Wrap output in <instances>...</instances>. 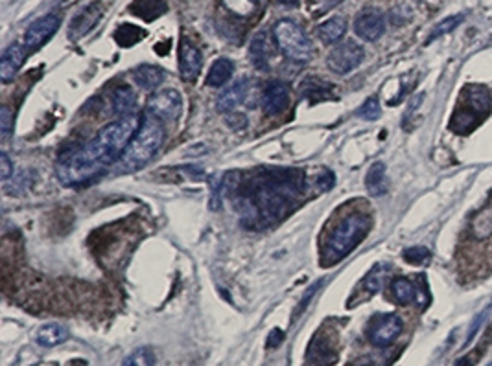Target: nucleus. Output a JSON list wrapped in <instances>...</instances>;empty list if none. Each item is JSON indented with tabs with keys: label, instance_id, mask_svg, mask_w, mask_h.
<instances>
[{
	"label": "nucleus",
	"instance_id": "obj_3",
	"mask_svg": "<svg viewBox=\"0 0 492 366\" xmlns=\"http://www.w3.org/2000/svg\"><path fill=\"white\" fill-rule=\"evenodd\" d=\"M162 142H164V129L160 126V122L146 113L135 138L116 161V173H131L146 166L159 151Z\"/></svg>",
	"mask_w": 492,
	"mask_h": 366
},
{
	"label": "nucleus",
	"instance_id": "obj_24",
	"mask_svg": "<svg viewBox=\"0 0 492 366\" xmlns=\"http://www.w3.org/2000/svg\"><path fill=\"white\" fill-rule=\"evenodd\" d=\"M391 293H393L396 302L404 304V306H406V304L417 302L418 298L417 286H415L411 280H407V278H396V280H393V284H391Z\"/></svg>",
	"mask_w": 492,
	"mask_h": 366
},
{
	"label": "nucleus",
	"instance_id": "obj_17",
	"mask_svg": "<svg viewBox=\"0 0 492 366\" xmlns=\"http://www.w3.org/2000/svg\"><path fill=\"white\" fill-rule=\"evenodd\" d=\"M70 337L69 330L63 324L58 322H48L45 326H41L35 333V343L43 348H56L59 344L67 343Z\"/></svg>",
	"mask_w": 492,
	"mask_h": 366
},
{
	"label": "nucleus",
	"instance_id": "obj_29",
	"mask_svg": "<svg viewBox=\"0 0 492 366\" xmlns=\"http://www.w3.org/2000/svg\"><path fill=\"white\" fill-rule=\"evenodd\" d=\"M402 256H404V260H406L407 264L426 265V264H429V260H431V252H429V249H426V247L417 245V247H409V249H406Z\"/></svg>",
	"mask_w": 492,
	"mask_h": 366
},
{
	"label": "nucleus",
	"instance_id": "obj_23",
	"mask_svg": "<svg viewBox=\"0 0 492 366\" xmlns=\"http://www.w3.org/2000/svg\"><path fill=\"white\" fill-rule=\"evenodd\" d=\"M167 12L164 0H135L131 4V13L142 17L144 21H153Z\"/></svg>",
	"mask_w": 492,
	"mask_h": 366
},
{
	"label": "nucleus",
	"instance_id": "obj_34",
	"mask_svg": "<svg viewBox=\"0 0 492 366\" xmlns=\"http://www.w3.org/2000/svg\"><path fill=\"white\" fill-rule=\"evenodd\" d=\"M323 286V280H319L317 284H314V286L310 287L308 291L304 293L303 295V298H301V302H299V306H297V309H295V313H293V319H299L301 317V313H303L304 309L308 308V304H310V300L314 298V295L317 291H319V287Z\"/></svg>",
	"mask_w": 492,
	"mask_h": 366
},
{
	"label": "nucleus",
	"instance_id": "obj_31",
	"mask_svg": "<svg viewBox=\"0 0 492 366\" xmlns=\"http://www.w3.org/2000/svg\"><path fill=\"white\" fill-rule=\"evenodd\" d=\"M356 115L360 116L361 120H367V122L378 120V118L382 116V107H380L378 98H369V100L361 105L360 109H358Z\"/></svg>",
	"mask_w": 492,
	"mask_h": 366
},
{
	"label": "nucleus",
	"instance_id": "obj_9",
	"mask_svg": "<svg viewBox=\"0 0 492 366\" xmlns=\"http://www.w3.org/2000/svg\"><path fill=\"white\" fill-rule=\"evenodd\" d=\"M402 332V321L396 315H378L369 324V341L374 346H389Z\"/></svg>",
	"mask_w": 492,
	"mask_h": 366
},
{
	"label": "nucleus",
	"instance_id": "obj_30",
	"mask_svg": "<svg viewBox=\"0 0 492 366\" xmlns=\"http://www.w3.org/2000/svg\"><path fill=\"white\" fill-rule=\"evenodd\" d=\"M492 232V208L480 212V216L475 218L474 223V234L478 240H485L486 236H491Z\"/></svg>",
	"mask_w": 492,
	"mask_h": 366
},
{
	"label": "nucleus",
	"instance_id": "obj_2",
	"mask_svg": "<svg viewBox=\"0 0 492 366\" xmlns=\"http://www.w3.org/2000/svg\"><path fill=\"white\" fill-rule=\"evenodd\" d=\"M118 161L115 153H111L105 144L94 137L89 144L59 157L56 164V177L63 186H80L100 175L103 170L113 166Z\"/></svg>",
	"mask_w": 492,
	"mask_h": 366
},
{
	"label": "nucleus",
	"instance_id": "obj_18",
	"mask_svg": "<svg viewBox=\"0 0 492 366\" xmlns=\"http://www.w3.org/2000/svg\"><path fill=\"white\" fill-rule=\"evenodd\" d=\"M164 78H167L164 70L159 69L157 65H138L137 69L133 70V81L144 91L157 89L164 81Z\"/></svg>",
	"mask_w": 492,
	"mask_h": 366
},
{
	"label": "nucleus",
	"instance_id": "obj_8",
	"mask_svg": "<svg viewBox=\"0 0 492 366\" xmlns=\"http://www.w3.org/2000/svg\"><path fill=\"white\" fill-rule=\"evenodd\" d=\"M61 26V17L58 13H48L45 17L37 19L34 23L30 24L26 34H24V45L30 52L37 50L41 46L45 45L46 41L50 39L52 35L56 34Z\"/></svg>",
	"mask_w": 492,
	"mask_h": 366
},
{
	"label": "nucleus",
	"instance_id": "obj_6",
	"mask_svg": "<svg viewBox=\"0 0 492 366\" xmlns=\"http://www.w3.org/2000/svg\"><path fill=\"white\" fill-rule=\"evenodd\" d=\"M181 109H183V98L175 89L155 92L153 96H149L148 105H146V113L159 122L178 120Z\"/></svg>",
	"mask_w": 492,
	"mask_h": 366
},
{
	"label": "nucleus",
	"instance_id": "obj_36",
	"mask_svg": "<svg viewBox=\"0 0 492 366\" xmlns=\"http://www.w3.org/2000/svg\"><path fill=\"white\" fill-rule=\"evenodd\" d=\"M13 173V164L10 161V157L6 153H0V179L2 181H8L12 177Z\"/></svg>",
	"mask_w": 492,
	"mask_h": 366
},
{
	"label": "nucleus",
	"instance_id": "obj_21",
	"mask_svg": "<svg viewBox=\"0 0 492 366\" xmlns=\"http://www.w3.org/2000/svg\"><path fill=\"white\" fill-rule=\"evenodd\" d=\"M345 32H347V21H345V17H339L338 15V17L328 19V21L321 24L319 28H317V37L325 45H334V43H338L343 37Z\"/></svg>",
	"mask_w": 492,
	"mask_h": 366
},
{
	"label": "nucleus",
	"instance_id": "obj_38",
	"mask_svg": "<svg viewBox=\"0 0 492 366\" xmlns=\"http://www.w3.org/2000/svg\"><path fill=\"white\" fill-rule=\"evenodd\" d=\"M483 321H485V313H481V315H478V319H475V321L472 322V326H470V332H469V339H467V346H469L470 341L474 339L475 332L480 330V326L483 324Z\"/></svg>",
	"mask_w": 492,
	"mask_h": 366
},
{
	"label": "nucleus",
	"instance_id": "obj_1",
	"mask_svg": "<svg viewBox=\"0 0 492 366\" xmlns=\"http://www.w3.org/2000/svg\"><path fill=\"white\" fill-rule=\"evenodd\" d=\"M304 186V173L290 168H266L249 183V192L238 197L240 212L249 219L273 221L290 210Z\"/></svg>",
	"mask_w": 492,
	"mask_h": 366
},
{
	"label": "nucleus",
	"instance_id": "obj_4",
	"mask_svg": "<svg viewBox=\"0 0 492 366\" xmlns=\"http://www.w3.org/2000/svg\"><path fill=\"white\" fill-rule=\"evenodd\" d=\"M371 230V218L363 214H352L349 218H345L341 223L334 229V232L328 238V258H332V262L343 260L352 249L360 245L363 238Z\"/></svg>",
	"mask_w": 492,
	"mask_h": 366
},
{
	"label": "nucleus",
	"instance_id": "obj_33",
	"mask_svg": "<svg viewBox=\"0 0 492 366\" xmlns=\"http://www.w3.org/2000/svg\"><path fill=\"white\" fill-rule=\"evenodd\" d=\"M12 133H13L12 111L8 109L6 105H2V109H0V138H2V142H8L10 137H12Z\"/></svg>",
	"mask_w": 492,
	"mask_h": 366
},
{
	"label": "nucleus",
	"instance_id": "obj_22",
	"mask_svg": "<svg viewBox=\"0 0 492 366\" xmlns=\"http://www.w3.org/2000/svg\"><path fill=\"white\" fill-rule=\"evenodd\" d=\"M233 72H235V65L229 59H216L212 63L208 74H206V85L208 87H222L225 85L227 81L233 78Z\"/></svg>",
	"mask_w": 492,
	"mask_h": 366
},
{
	"label": "nucleus",
	"instance_id": "obj_15",
	"mask_svg": "<svg viewBox=\"0 0 492 366\" xmlns=\"http://www.w3.org/2000/svg\"><path fill=\"white\" fill-rule=\"evenodd\" d=\"M273 45H271V37L268 32H258L253 37L251 45H249V59L251 63L260 70H268L269 59L273 58Z\"/></svg>",
	"mask_w": 492,
	"mask_h": 366
},
{
	"label": "nucleus",
	"instance_id": "obj_14",
	"mask_svg": "<svg viewBox=\"0 0 492 366\" xmlns=\"http://www.w3.org/2000/svg\"><path fill=\"white\" fill-rule=\"evenodd\" d=\"M247 92H249V81L238 80L217 96L216 109L220 113H233L236 107H240L242 103L246 102Z\"/></svg>",
	"mask_w": 492,
	"mask_h": 366
},
{
	"label": "nucleus",
	"instance_id": "obj_10",
	"mask_svg": "<svg viewBox=\"0 0 492 366\" xmlns=\"http://www.w3.org/2000/svg\"><path fill=\"white\" fill-rule=\"evenodd\" d=\"M356 35L363 41H378L385 32V15L380 10H365L354 21Z\"/></svg>",
	"mask_w": 492,
	"mask_h": 366
},
{
	"label": "nucleus",
	"instance_id": "obj_40",
	"mask_svg": "<svg viewBox=\"0 0 492 366\" xmlns=\"http://www.w3.org/2000/svg\"><path fill=\"white\" fill-rule=\"evenodd\" d=\"M339 2H343V0H325V4H323V10H330V8L338 6Z\"/></svg>",
	"mask_w": 492,
	"mask_h": 366
},
{
	"label": "nucleus",
	"instance_id": "obj_20",
	"mask_svg": "<svg viewBox=\"0 0 492 366\" xmlns=\"http://www.w3.org/2000/svg\"><path fill=\"white\" fill-rule=\"evenodd\" d=\"M365 188L372 197H382L387 194V177L384 162H374L365 175Z\"/></svg>",
	"mask_w": 492,
	"mask_h": 366
},
{
	"label": "nucleus",
	"instance_id": "obj_27",
	"mask_svg": "<svg viewBox=\"0 0 492 366\" xmlns=\"http://www.w3.org/2000/svg\"><path fill=\"white\" fill-rule=\"evenodd\" d=\"M387 265H384V264H378V265H374L372 267V271L369 273V275L365 276V289L369 293H376V291H380L382 287H384V284H385V280H387Z\"/></svg>",
	"mask_w": 492,
	"mask_h": 366
},
{
	"label": "nucleus",
	"instance_id": "obj_28",
	"mask_svg": "<svg viewBox=\"0 0 492 366\" xmlns=\"http://www.w3.org/2000/svg\"><path fill=\"white\" fill-rule=\"evenodd\" d=\"M142 37L144 30H140L138 26H133V24H122L120 28L116 30V43L122 46L137 45Z\"/></svg>",
	"mask_w": 492,
	"mask_h": 366
},
{
	"label": "nucleus",
	"instance_id": "obj_11",
	"mask_svg": "<svg viewBox=\"0 0 492 366\" xmlns=\"http://www.w3.org/2000/svg\"><path fill=\"white\" fill-rule=\"evenodd\" d=\"M28 54L30 50L24 43H12L6 50L2 52V58H0V80H2V83H12L15 80V76L19 74V70L28 58Z\"/></svg>",
	"mask_w": 492,
	"mask_h": 366
},
{
	"label": "nucleus",
	"instance_id": "obj_26",
	"mask_svg": "<svg viewBox=\"0 0 492 366\" xmlns=\"http://www.w3.org/2000/svg\"><path fill=\"white\" fill-rule=\"evenodd\" d=\"M330 89H332V87L328 85V83H325L323 80H319V78H306V80L303 81V85H301L303 96L308 98V100L325 98Z\"/></svg>",
	"mask_w": 492,
	"mask_h": 366
},
{
	"label": "nucleus",
	"instance_id": "obj_41",
	"mask_svg": "<svg viewBox=\"0 0 492 366\" xmlns=\"http://www.w3.org/2000/svg\"><path fill=\"white\" fill-rule=\"evenodd\" d=\"M281 4H284V6H299V2L301 0H279Z\"/></svg>",
	"mask_w": 492,
	"mask_h": 366
},
{
	"label": "nucleus",
	"instance_id": "obj_7",
	"mask_svg": "<svg viewBox=\"0 0 492 366\" xmlns=\"http://www.w3.org/2000/svg\"><path fill=\"white\" fill-rule=\"evenodd\" d=\"M365 58V52L354 41H343L338 46H334L328 54V69L336 74H349L354 69H358Z\"/></svg>",
	"mask_w": 492,
	"mask_h": 366
},
{
	"label": "nucleus",
	"instance_id": "obj_35",
	"mask_svg": "<svg viewBox=\"0 0 492 366\" xmlns=\"http://www.w3.org/2000/svg\"><path fill=\"white\" fill-rule=\"evenodd\" d=\"M317 184H319V188L323 190V192L332 190L334 184H336V177H334V173L330 172V170H323V172L319 173V177H317Z\"/></svg>",
	"mask_w": 492,
	"mask_h": 366
},
{
	"label": "nucleus",
	"instance_id": "obj_12",
	"mask_svg": "<svg viewBox=\"0 0 492 366\" xmlns=\"http://www.w3.org/2000/svg\"><path fill=\"white\" fill-rule=\"evenodd\" d=\"M288 103H290V87H288V83L279 80L269 81L268 87L264 89V111L271 116L281 115L282 111H286Z\"/></svg>",
	"mask_w": 492,
	"mask_h": 366
},
{
	"label": "nucleus",
	"instance_id": "obj_13",
	"mask_svg": "<svg viewBox=\"0 0 492 366\" xmlns=\"http://www.w3.org/2000/svg\"><path fill=\"white\" fill-rule=\"evenodd\" d=\"M203 59H201L200 50L194 45H190L189 41H181L179 46V70L181 78L189 83H194L197 76L201 74Z\"/></svg>",
	"mask_w": 492,
	"mask_h": 366
},
{
	"label": "nucleus",
	"instance_id": "obj_19",
	"mask_svg": "<svg viewBox=\"0 0 492 366\" xmlns=\"http://www.w3.org/2000/svg\"><path fill=\"white\" fill-rule=\"evenodd\" d=\"M113 113L118 118H127V116L135 115L137 111V94L133 92L131 87H118L113 92Z\"/></svg>",
	"mask_w": 492,
	"mask_h": 366
},
{
	"label": "nucleus",
	"instance_id": "obj_16",
	"mask_svg": "<svg viewBox=\"0 0 492 366\" xmlns=\"http://www.w3.org/2000/svg\"><path fill=\"white\" fill-rule=\"evenodd\" d=\"M103 15V8L100 2H94L91 6H87L83 12L76 19H72V26H70V39H80L83 35L96 26L100 17Z\"/></svg>",
	"mask_w": 492,
	"mask_h": 366
},
{
	"label": "nucleus",
	"instance_id": "obj_32",
	"mask_svg": "<svg viewBox=\"0 0 492 366\" xmlns=\"http://www.w3.org/2000/svg\"><path fill=\"white\" fill-rule=\"evenodd\" d=\"M463 21V15H453V17H448V19H445V21H441V23L437 24L434 30H431V34H429V39H428V43L429 41H435V39H439L441 35H445V34H450L452 30H456L459 26V23Z\"/></svg>",
	"mask_w": 492,
	"mask_h": 366
},
{
	"label": "nucleus",
	"instance_id": "obj_39",
	"mask_svg": "<svg viewBox=\"0 0 492 366\" xmlns=\"http://www.w3.org/2000/svg\"><path fill=\"white\" fill-rule=\"evenodd\" d=\"M480 354L481 352H478V354H470V355H467V357H463V359H459V363L456 366H474L478 361H474V359H478L480 357Z\"/></svg>",
	"mask_w": 492,
	"mask_h": 366
},
{
	"label": "nucleus",
	"instance_id": "obj_25",
	"mask_svg": "<svg viewBox=\"0 0 492 366\" xmlns=\"http://www.w3.org/2000/svg\"><path fill=\"white\" fill-rule=\"evenodd\" d=\"M157 365V357L155 352L148 346H140V348L133 350L131 354L124 359V366H155Z\"/></svg>",
	"mask_w": 492,
	"mask_h": 366
},
{
	"label": "nucleus",
	"instance_id": "obj_37",
	"mask_svg": "<svg viewBox=\"0 0 492 366\" xmlns=\"http://www.w3.org/2000/svg\"><path fill=\"white\" fill-rule=\"evenodd\" d=\"M282 341H284V332L279 330V328H275V330L269 332L266 344H268V348H277V346H281Z\"/></svg>",
	"mask_w": 492,
	"mask_h": 366
},
{
	"label": "nucleus",
	"instance_id": "obj_5",
	"mask_svg": "<svg viewBox=\"0 0 492 366\" xmlns=\"http://www.w3.org/2000/svg\"><path fill=\"white\" fill-rule=\"evenodd\" d=\"M273 37L281 52L292 61H308L314 54V45L304 30L293 21L282 19L273 26Z\"/></svg>",
	"mask_w": 492,
	"mask_h": 366
}]
</instances>
